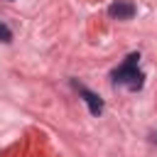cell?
Masks as SVG:
<instances>
[{
    "mask_svg": "<svg viewBox=\"0 0 157 157\" xmlns=\"http://www.w3.org/2000/svg\"><path fill=\"white\" fill-rule=\"evenodd\" d=\"M0 39H2V42H10V39H12V32H10L2 22H0Z\"/></svg>",
    "mask_w": 157,
    "mask_h": 157,
    "instance_id": "obj_4",
    "label": "cell"
},
{
    "mask_svg": "<svg viewBox=\"0 0 157 157\" xmlns=\"http://www.w3.org/2000/svg\"><path fill=\"white\" fill-rule=\"evenodd\" d=\"M78 91H81V96H83V101H86V105H88L91 115L103 113V101H101V98H98L93 91H88V88H83V86H78Z\"/></svg>",
    "mask_w": 157,
    "mask_h": 157,
    "instance_id": "obj_3",
    "label": "cell"
},
{
    "mask_svg": "<svg viewBox=\"0 0 157 157\" xmlns=\"http://www.w3.org/2000/svg\"><path fill=\"white\" fill-rule=\"evenodd\" d=\"M108 15L113 20H130L135 15V5L130 0H115L110 7H108Z\"/></svg>",
    "mask_w": 157,
    "mask_h": 157,
    "instance_id": "obj_2",
    "label": "cell"
},
{
    "mask_svg": "<svg viewBox=\"0 0 157 157\" xmlns=\"http://www.w3.org/2000/svg\"><path fill=\"white\" fill-rule=\"evenodd\" d=\"M137 59H140V54H130L125 59V64L113 74V81L120 86H128L130 91H137L142 86V74L137 71Z\"/></svg>",
    "mask_w": 157,
    "mask_h": 157,
    "instance_id": "obj_1",
    "label": "cell"
}]
</instances>
